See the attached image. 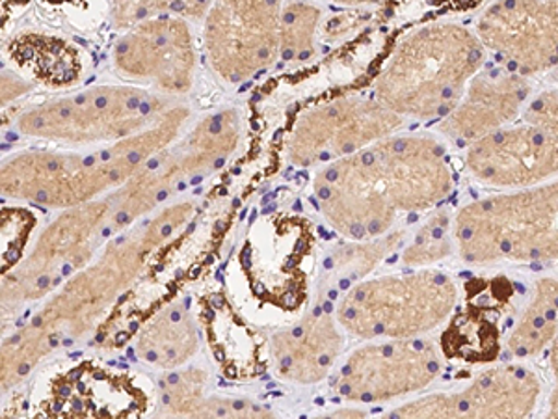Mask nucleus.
Returning <instances> with one entry per match:
<instances>
[{
	"instance_id": "f03ea898",
	"label": "nucleus",
	"mask_w": 558,
	"mask_h": 419,
	"mask_svg": "<svg viewBox=\"0 0 558 419\" xmlns=\"http://www.w3.org/2000/svg\"><path fill=\"white\" fill-rule=\"evenodd\" d=\"M181 121L162 116L142 133L101 152L25 153L2 166V192L47 207H78L97 194L125 183L178 136Z\"/></svg>"
},
{
	"instance_id": "4468645a",
	"label": "nucleus",
	"mask_w": 558,
	"mask_h": 419,
	"mask_svg": "<svg viewBox=\"0 0 558 419\" xmlns=\"http://www.w3.org/2000/svg\"><path fill=\"white\" fill-rule=\"evenodd\" d=\"M465 166L489 189L536 187L558 178V139L529 123L507 125L470 144Z\"/></svg>"
},
{
	"instance_id": "473e14b6",
	"label": "nucleus",
	"mask_w": 558,
	"mask_h": 419,
	"mask_svg": "<svg viewBox=\"0 0 558 419\" xmlns=\"http://www.w3.org/2000/svg\"><path fill=\"white\" fill-rule=\"evenodd\" d=\"M549 81H551L553 84H557L558 86V68L557 70H553L551 73H549Z\"/></svg>"
},
{
	"instance_id": "393cba45",
	"label": "nucleus",
	"mask_w": 558,
	"mask_h": 419,
	"mask_svg": "<svg viewBox=\"0 0 558 419\" xmlns=\"http://www.w3.org/2000/svg\"><path fill=\"white\" fill-rule=\"evenodd\" d=\"M317 8L310 4H292L281 13L279 25V57L286 62L304 60L313 49V38L318 23Z\"/></svg>"
},
{
	"instance_id": "5701e85b",
	"label": "nucleus",
	"mask_w": 558,
	"mask_h": 419,
	"mask_svg": "<svg viewBox=\"0 0 558 419\" xmlns=\"http://www.w3.org/2000/svg\"><path fill=\"white\" fill-rule=\"evenodd\" d=\"M558 334V282L542 278L508 334L507 347L515 358H533L553 344Z\"/></svg>"
},
{
	"instance_id": "aec40b11",
	"label": "nucleus",
	"mask_w": 558,
	"mask_h": 419,
	"mask_svg": "<svg viewBox=\"0 0 558 419\" xmlns=\"http://www.w3.org/2000/svg\"><path fill=\"white\" fill-rule=\"evenodd\" d=\"M207 51L223 79L241 83L272 64L279 57V39L250 33L218 4L207 20Z\"/></svg>"
},
{
	"instance_id": "c756f323",
	"label": "nucleus",
	"mask_w": 558,
	"mask_h": 419,
	"mask_svg": "<svg viewBox=\"0 0 558 419\" xmlns=\"http://www.w3.org/2000/svg\"><path fill=\"white\" fill-rule=\"evenodd\" d=\"M28 89H31V84L23 81V76L13 75V73H4L2 76V103L4 105L21 94H25Z\"/></svg>"
},
{
	"instance_id": "cd10ccee",
	"label": "nucleus",
	"mask_w": 558,
	"mask_h": 419,
	"mask_svg": "<svg viewBox=\"0 0 558 419\" xmlns=\"http://www.w3.org/2000/svg\"><path fill=\"white\" fill-rule=\"evenodd\" d=\"M523 120L529 125L542 129L544 133L551 134L558 139V86L539 92L538 96L529 99Z\"/></svg>"
},
{
	"instance_id": "412c9836",
	"label": "nucleus",
	"mask_w": 558,
	"mask_h": 419,
	"mask_svg": "<svg viewBox=\"0 0 558 419\" xmlns=\"http://www.w3.org/2000/svg\"><path fill=\"white\" fill-rule=\"evenodd\" d=\"M8 57L45 86H71L83 73V60L75 47L45 34H21L13 38L8 45Z\"/></svg>"
},
{
	"instance_id": "9d476101",
	"label": "nucleus",
	"mask_w": 558,
	"mask_h": 419,
	"mask_svg": "<svg viewBox=\"0 0 558 419\" xmlns=\"http://www.w3.org/2000/svg\"><path fill=\"white\" fill-rule=\"evenodd\" d=\"M476 36L502 68L518 75L558 68V0H495L476 21Z\"/></svg>"
},
{
	"instance_id": "20e7f679",
	"label": "nucleus",
	"mask_w": 558,
	"mask_h": 419,
	"mask_svg": "<svg viewBox=\"0 0 558 419\" xmlns=\"http://www.w3.org/2000/svg\"><path fill=\"white\" fill-rule=\"evenodd\" d=\"M465 263H547L558 260V178L475 200L452 224Z\"/></svg>"
},
{
	"instance_id": "7ed1b4c3",
	"label": "nucleus",
	"mask_w": 558,
	"mask_h": 419,
	"mask_svg": "<svg viewBox=\"0 0 558 419\" xmlns=\"http://www.w3.org/2000/svg\"><path fill=\"white\" fill-rule=\"evenodd\" d=\"M484 62L486 49L470 28L457 23L423 26L395 49L376 83V99L402 118H444Z\"/></svg>"
},
{
	"instance_id": "f8f14e48",
	"label": "nucleus",
	"mask_w": 558,
	"mask_h": 419,
	"mask_svg": "<svg viewBox=\"0 0 558 419\" xmlns=\"http://www.w3.org/2000/svg\"><path fill=\"white\" fill-rule=\"evenodd\" d=\"M402 123L404 118L378 99H339L299 121L292 134L291 159L302 166L343 159L391 136Z\"/></svg>"
},
{
	"instance_id": "423d86ee",
	"label": "nucleus",
	"mask_w": 558,
	"mask_h": 419,
	"mask_svg": "<svg viewBox=\"0 0 558 419\" xmlns=\"http://www.w3.org/2000/svg\"><path fill=\"white\" fill-rule=\"evenodd\" d=\"M165 101L136 88H89L21 116L28 136L92 144L128 139L151 123Z\"/></svg>"
},
{
	"instance_id": "6e6552de",
	"label": "nucleus",
	"mask_w": 558,
	"mask_h": 419,
	"mask_svg": "<svg viewBox=\"0 0 558 419\" xmlns=\"http://www.w3.org/2000/svg\"><path fill=\"white\" fill-rule=\"evenodd\" d=\"M441 373V355L423 337L380 339L363 345L344 360L333 387L341 399L363 405L417 394Z\"/></svg>"
},
{
	"instance_id": "2eb2a0df",
	"label": "nucleus",
	"mask_w": 558,
	"mask_h": 419,
	"mask_svg": "<svg viewBox=\"0 0 558 419\" xmlns=\"http://www.w3.org/2000/svg\"><path fill=\"white\" fill-rule=\"evenodd\" d=\"M114 62L129 76L183 94L191 88L194 71L191 33L181 20L146 21L116 44Z\"/></svg>"
},
{
	"instance_id": "a211bd4d",
	"label": "nucleus",
	"mask_w": 558,
	"mask_h": 419,
	"mask_svg": "<svg viewBox=\"0 0 558 419\" xmlns=\"http://www.w3.org/2000/svg\"><path fill=\"white\" fill-rule=\"evenodd\" d=\"M510 299L512 289L505 279L486 282L478 291L468 297V304L452 318L441 336L444 355L465 363L495 360V356L501 352L499 318Z\"/></svg>"
},
{
	"instance_id": "ddd939ff",
	"label": "nucleus",
	"mask_w": 558,
	"mask_h": 419,
	"mask_svg": "<svg viewBox=\"0 0 558 419\" xmlns=\"http://www.w3.org/2000/svg\"><path fill=\"white\" fill-rule=\"evenodd\" d=\"M538 376L518 363L484 371L458 392L432 394L410 400L389 418H526L538 405Z\"/></svg>"
},
{
	"instance_id": "1a4fd4ad",
	"label": "nucleus",
	"mask_w": 558,
	"mask_h": 419,
	"mask_svg": "<svg viewBox=\"0 0 558 419\" xmlns=\"http://www.w3.org/2000/svg\"><path fill=\"white\" fill-rule=\"evenodd\" d=\"M157 247L147 229L140 236L121 237L108 247L101 261L78 274L33 319L31 326L57 347L58 337L88 331L92 321L107 308L121 287L128 286L142 261Z\"/></svg>"
},
{
	"instance_id": "c85d7f7f",
	"label": "nucleus",
	"mask_w": 558,
	"mask_h": 419,
	"mask_svg": "<svg viewBox=\"0 0 558 419\" xmlns=\"http://www.w3.org/2000/svg\"><path fill=\"white\" fill-rule=\"evenodd\" d=\"M549 366H551L553 390L549 397V418H558V334L551 344V355H549Z\"/></svg>"
},
{
	"instance_id": "a878e982",
	"label": "nucleus",
	"mask_w": 558,
	"mask_h": 419,
	"mask_svg": "<svg viewBox=\"0 0 558 419\" xmlns=\"http://www.w3.org/2000/svg\"><path fill=\"white\" fill-rule=\"evenodd\" d=\"M454 237L451 234V223L447 216L432 218L426 228L415 237L402 255V263L408 267H426L436 261L444 260L452 252Z\"/></svg>"
},
{
	"instance_id": "9b49d317",
	"label": "nucleus",
	"mask_w": 558,
	"mask_h": 419,
	"mask_svg": "<svg viewBox=\"0 0 558 419\" xmlns=\"http://www.w3.org/2000/svg\"><path fill=\"white\" fill-rule=\"evenodd\" d=\"M108 200L68 211L45 229L44 236L15 273L4 274V304L38 299L92 255L96 237L107 236Z\"/></svg>"
},
{
	"instance_id": "2f4dec72",
	"label": "nucleus",
	"mask_w": 558,
	"mask_h": 419,
	"mask_svg": "<svg viewBox=\"0 0 558 419\" xmlns=\"http://www.w3.org/2000/svg\"><path fill=\"white\" fill-rule=\"evenodd\" d=\"M337 2H344V4H373V2H380V0H337Z\"/></svg>"
},
{
	"instance_id": "f257e3e1",
	"label": "nucleus",
	"mask_w": 558,
	"mask_h": 419,
	"mask_svg": "<svg viewBox=\"0 0 558 419\" xmlns=\"http://www.w3.org/2000/svg\"><path fill=\"white\" fill-rule=\"evenodd\" d=\"M454 187L445 147L432 136H386L337 159L315 181L326 220L352 241L375 239L399 213L441 204Z\"/></svg>"
},
{
	"instance_id": "b1692460",
	"label": "nucleus",
	"mask_w": 558,
	"mask_h": 419,
	"mask_svg": "<svg viewBox=\"0 0 558 419\" xmlns=\"http://www.w3.org/2000/svg\"><path fill=\"white\" fill-rule=\"evenodd\" d=\"M400 242H402L400 231L380 239L354 241L331 252L330 260L326 261V271L336 274L339 282L352 284L355 279L367 276L381 260H386L387 255L397 250Z\"/></svg>"
},
{
	"instance_id": "7c9ffc66",
	"label": "nucleus",
	"mask_w": 558,
	"mask_h": 419,
	"mask_svg": "<svg viewBox=\"0 0 558 419\" xmlns=\"http://www.w3.org/2000/svg\"><path fill=\"white\" fill-rule=\"evenodd\" d=\"M333 418H365V410H357V408H344V410H337L331 414Z\"/></svg>"
},
{
	"instance_id": "6ab92c4d",
	"label": "nucleus",
	"mask_w": 558,
	"mask_h": 419,
	"mask_svg": "<svg viewBox=\"0 0 558 419\" xmlns=\"http://www.w3.org/2000/svg\"><path fill=\"white\" fill-rule=\"evenodd\" d=\"M146 395L128 375L108 373L89 366L71 371L54 387L51 414L88 416V418H123L138 416L146 408Z\"/></svg>"
},
{
	"instance_id": "4be33fe9",
	"label": "nucleus",
	"mask_w": 558,
	"mask_h": 419,
	"mask_svg": "<svg viewBox=\"0 0 558 419\" xmlns=\"http://www.w3.org/2000/svg\"><path fill=\"white\" fill-rule=\"evenodd\" d=\"M197 328L183 304H173L157 313L138 334L140 360L160 369H175L191 360L197 350Z\"/></svg>"
},
{
	"instance_id": "f3484780",
	"label": "nucleus",
	"mask_w": 558,
	"mask_h": 419,
	"mask_svg": "<svg viewBox=\"0 0 558 419\" xmlns=\"http://www.w3.org/2000/svg\"><path fill=\"white\" fill-rule=\"evenodd\" d=\"M336 319L318 306L300 323L274 334V368L279 379L315 384L328 376L343 350Z\"/></svg>"
},
{
	"instance_id": "39448f33",
	"label": "nucleus",
	"mask_w": 558,
	"mask_h": 419,
	"mask_svg": "<svg viewBox=\"0 0 558 419\" xmlns=\"http://www.w3.org/2000/svg\"><path fill=\"white\" fill-rule=\"evenodd\" d=\"M458 289L439 271H415L355 284L337 304V323L362 339L421 337L451 318Z\"/></svg>"
},
{
	"instance_id": "0eeeda50",
	"label": "nucleus",
	"mask_w": 558,
	"mask_h": 419,
	"mask_svg": "<svg viewBox=\"0 0 558 419\" xmlns=\"http://www.w3.org/2000/svg\"><path fill=\"white\" fill-rule=\"evenodd\" d=\"M239 140V116L226 110L210 116L191 139L173 149H162L131 178L116 196L108 197L107 236L116 234L170 196L173 187L207 166H220Z\"/></svg>"
},
{
	"instance_id": "bb28decb",
	"label": "nucleus",
	"mask_w": 558,
	"mask_h": 419,
	"mask_svg": "<svg viewBox=\"0 0 558 419\" xmlns=\"http://www.w3.org/2000/svg\"><path fill=\"white\" fill-rule=\"evenodd\" d=\"M34 224L36 218L31 211L2 210V273H10L20 263Z\"/></svg>"
},
{
	"instance_id": "dca6fc26",
	"label": "nucleus",
	"mask_w": 558,
	"mask_h": 419,
	"mask_svg": "<svg viewBox=\"0 0 558 419\" xmlns=\"http://www.w3.org/2000/svg\"><path fill=\"white\" fill-rule=\"evenodd\" d=\"M531 83L507 68H483L439 123V131L457 144H473L476 140L507 128L523 115L531 99Z\"/></svg>"
},
{
	"instance_id": "72a5a7b5",
	"label": "nucleus",
	"mask_w": 558,
	"mask_h": 419,
	"mask_svg": "<svg viewBox=\"0 0 558 419\" xmlns=\"http://www.w3.org/2000/svg\"><path fill=\"white\" fill-rule=\"evenodd\" d=\"M49 2H75V0H49Z\"/></svg>"
}]
</instances>
